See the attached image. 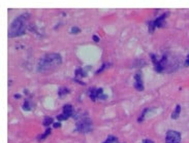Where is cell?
I'll use <instances>...</instances> for the list:
<instances>
[{
    "instance_id": "obj_1",
    "label": "cell",
    "mask_w": 189,
    "mask_h": 143,
    "mask_svg": "<svg viewBox=\"0 0 189 143\" xmlns=\"http://www.w3.org/2000/svg\"><path fill=\"white\" fill-rule=\"evenodd\" d=\"M62 63V57L59 54L53 52L47 54L40 58L38 64H37V71L40 73H49L56 69Z\"/></svg>"
},
{
    "instance_id": "obj_2",
    "label": "cell",
    "mask_w": 189,
    "mask_h": 143,
    "mask_svg": "<svg viewBox=\"0 0 189 143\" xmlns=\"http://www.w3.org/2000/svg\"><path fill=\"white\" fill-rule=\"evenodd\" d=\"M29 14H23L21 16L17 17L11 24L8 29V37H17L24 35L26 30L28 29V21Z\"/></svg>"
},
{
    "instance_id": "obj_3",
    "label": "cell",
    "mask_w": 189,
    "mask_h": 143,
    "mask_svg": "<svg viewBox=\"0 0 189 143\" xmlns=\"http://www.w3.org/2000/svg\"><path fill=\"white\" fill-rule=\"evenodd\" d=\"M75 131L80 132V133H88L92 131V122L89 117L87 116H83L79 117L77 125H75Z\"/></svg>"
},
{
    "instance_id": "obj_4",
    "label": "cell",
    "mask_w": 189,
    "mask_h": 143,
    "mask_svg": "<svg viewBox=\"0 0 189 143\" xmlns=\"http://www.w3.org/2000/svg\"><path fill=\"white\" fill-rule=\"evenodd\" d=\"M166 16H167V12L163 14L162 16L158 17L157 19L154 20V21H151L149 23V31L153 32L156 27H163V26H164V24H165L164 23V20H165Z\"/></svg>"
},
{
    "instance_id": "obj_5",
    "label": "cell",
    "mask_w": 189,
    "mask_h": 143,
    "mask_svg": "<svg viewBox=\"0 0 189 143\" xmlns=\"http://www.w3.org/2000/svg\"><path fill=\"white\" fill-rule=\"evenodd\" d=\"M181 141V135L177 131H167L165 136V142L166 143H180Z\"/></svg>"
},
{
    "instance_id": "obj_6",
    "label": "cell",
    "mask_w": 189,
    "mask_h": 143,
    "mask_svg": "<svg viewBox=\"0 0 189 143\" xmlns=\"http://www.w3.org/2000/svg\"><path fill=\"white\" fill-rule=\"evenodd\" d=\"M89 96L91 98L92 101H96L97 99L99 100H105L108 99L107 95L103 94V90L102 89H92L89 92Z\"/></svg>"
},
{
    "instance_id": "obj_7",
    "label": "cell",
    "mask_w": 189,
    "mask_h": 143,
    "mask_svg": "<svg viewBox=\"0 0 189 143\" xmlns=\"http://www.w3.org/2000/svg\"><path fill=\"white\" fill-rule=\"evenodd\" d=\"M72 113H74V108H72V106L69 104H66L63 106L62 113L57 115V119L58 120H65V119H68L69 116H71Z\"/></svg>"
},
{
    "instance_id": "obj_8",
    "label": "cell",
    "mask_w": 189,
    "mask_h": 143,
    "mask_svg": "<svg viewBox=\"0 0 189 143\" xmlns=\"http://www.w3.org/2000/svg\"><path fill=\"white\" fill-rule=\"evenodd\" d=\"M134 87L138 90V91H143L144 90V84H143V79L142 76H141L140 73L134 75Z\"/></svg>"
},
{
    "instance_id": "obj_9",
    "label": "cell",
    "mask_w": 189,
    "mask_h": 143,
    "mask_svg": "<svg viewBox=\"0 0 189 143\" xmlns=\"http://www.w3.org/2000/svg\"><path fill=\"white\" fill-rule=\"evenodd\" d=\"M180 112H181V106H180V105H177V106H176V108H175V110H174V112L172 113V119H178L179 115H180Z\"/></svg>"
},
{
    "instance_id": "obj_10",
    "label": "cell",
    "mask_w": 189,
    "mask_h": 143,
    "mask_svg": "<svg viewBox=\"0 0 189 143\" xmlns=\"http://www.w3.org/2000/svg\"><path fill=\"white\" fill-rule=\"evenodd\" d=\"M70 91L67 87H61V89H59V92H58V94H59V96L60 97H62V96H64V95H67V94H69Z\"/></svg>"
},
{
    "instance_id": "obj_11",
    "label": "cell",
    "mask_w": 189,
    "mask_h": 143,
    "mask_svg": "<svg viewBox=\"0 0 189 143\" xmlns=\"http://www.w3.org/2000/svg\"><path fill=\"white\" fill-rule=\"evenodd\" d=\"M51 124H53V119H52V117H50V116H46V117H45L42 125H44V126H46V127H48V126H50Z\"/></svg>"
},
{
    "instance_id": "obj_12",
    "label": "cell",
    "mask_w": 189,
    "mask_h": 143,
    "mask_svg": "<svg viewBox=\"0 0 189 143\" xmlns=\"http://www.w3.org/2000/svg\"><path fill=\"white\" fill-rule=\"evenodd\" d=\"M118 141V139L116 137H114V136H109L108 137V139L105 140L104 142L103 143H116Z\"/></svg>"
},
{
    "instance_id": "obj_13",
    "label": "cell",
    "mask_w": 189,
    "mask_h": 143,
    "mask_svg": "<svg viewBox=\"0 0 189 143\" xmlns=\"http://www.w3.org/2000/svg\"><path fill=\"white\" fill-rule=\"evenodd\" d=\"M75 76L77 77H81V76H86V73L83 71V69L79 68L78 70H75Z\"/></svg>"
},
{
    "instance_id": "obj_14",
    "label": "cell",
    "mask_w": 189,
    "mask_h": 143,
    "mask_svg": "<svg viewBox=\"0 0 189 143\" xmlns=\"http://www.w3.org/2000/svg\"><path fill=\"white\" fill-rule=\"evenodd\" d=\"M50 133H51V129H48L47 131L44 133V134H42V135H40V136L38 137V140L40 141V140L45 139V138H46L47 136H49V135H50Z\"/></svg>"
},
{
    "instance_id": "obj_15",
    "label": "cell",
    "mask_w": 189,
    "mask_h": 143,
    "mask_svg": "<svg viewBox=\"0 0 189 143\" xmlns=\"http://www.w3.org/2000/svg\"><path fill=\"white\" fill-rule=\"evenodd\" d=\"M148 111H150V109H149V108H146L145 110H144V111H143V113L141 114V117H138V122H143V119H145V115H146V113H147Z\"/></svg>"
},
{
    "instance_id": "obj_16",
    "label": "cell",
    "mask_w": 189,
    "mask_h": 143,
    "mask_svg": "<svg viewBox=\"0 0 189 143\" xmlns=\"http://www.w3.org/2000/svg\"><path fill=\"white\" fill-rule=\"evenodd\" d=\"M23 108L24 110H31V106H30V102L28 101V100H26V101L24 102V105H23Z\"/></svg>"
},
{
    "instance_id": "obj_17",
    "label": "cell",
    "mask_w": 189,
    "mask_h": 143,
    "mask_svg": "<svg viewBox=\"0 0 189 143\" xmlns=\"http://www.w3.org/2000/svg\"><path fill=\"white\" fill-rule=\"evenodd\" d=\"M79 32H81V30L78 28V27H71V29H70V33L71 34L79 33Z\"/></svg>"
},
{
    "instance_id": "obj_18",
    "label": "cell",
    "mask_w": 189,
    "mask_h": 143,
    "mask_svg": "<svg viewBox=\"0 0 189 143\" xmlns=\"http://www.w3.org/2000/svg\"><path fill=\"white\" fill-rule=\"evenodd\" d=\"M185 66L186 67L189 66V55H188L187 57H186V59H185Z\"/></svg>"
},
{
    "instance_id": "obj_19",
    "label": "cell",
    "mask_w": 189,
    "mask_h": 143,
    "mask_svg": "<svg viewBox=\"0 0 189 143\" xmlns=\"http://www.w3.org/2000/svg\"><path fill=\"white\" fill-rule=\"evenodd\" d=\"M92 38H93V40H94L95 42H98V41H99V38H98V36H96V35H93Z\"/></svg>"
},
{
    "instance_id": "obj_20",
    "label": "cell",
    "mask_w": 189,
    "mask_h": 143,
    "mask_svg": "<svg viewBox=\"0 0 189 143\" xmlns=\"http://www.w3.org/2000/svg\"><path fill=\"white\" fill-rule=\"evenodd\" d=\"M143 143H154V142L150 139H145V140H143Z\"/></svg>"
},
{
    "instance_id": "obj_21",
    "label": "cell",
    "mask_w": 189,
    "mask_h": 143,
    "mask_svg": "<svg viewBox=\"0 0 189 143\" xmlns=\"http://www.w3.org/2000/svg\"><path fill=\"white\" fill-rule=\"evenodd\" d=\"M53 127H54V128H59V127H61V124H60V122H55V124L53 125Z\"/></svg>"
},
{
    "instance_id": "obj_22",
    "label": "cell",
    "mask_w": 189,
    "mask_h": 143,
    "mask_svg": "<svg viewBox=\"0 0 189 143\" xmlns=\"http://www.w3.org/2000/svg\"><path fill=\"white\" fill-rule=\"evenodd\" d=\"M15 98H16V99H19V98H21V95H15Z\"/></svg>"
}]
</instances>
